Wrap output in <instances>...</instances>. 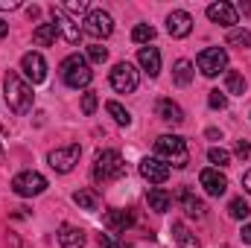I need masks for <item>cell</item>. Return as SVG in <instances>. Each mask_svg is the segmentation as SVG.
<instances>
[{
  "mask_svg": "<svg viewBox=\"0 0 251 248\" xmlns=\"http://www.w3.org/2000/svg\"><path fill=\"white\" fill-rule=\"evenodd\" d=\"M225 91L234 94V97H243L246 94V79H243L240 70H228L225 73Z\"/></svg>",
  "mask_w": 251,
  "mask_h": 248,
  "instance_id": "cell-26",
  "label": "cell"
},
{
  "mask_svg": "<svg viewBox=\"0 0 251 248\" xmlns=\"http://www.w3.org/2000/svg\"><path fill=\"white\" fill-rule=\"evenodd\" d=\"M173 240L181 248H201V243L196 240V234L190 231L184 222H173Z\"/></svg>",
  "mask_w": 251,
  "mask_h": 248,
  "instance_id": "cell-22",
  "label": "cell"
},
{
  "mask_svg": "<svg viewBox=\"0 0 251 248\" xmlns=\"http://www.w3.org/2000/svg\"><path fill=\"white\" fill-rule=\"evenodd\" d=\"M102 225H105L111 234H126V231L134 225V216H131L128 210H108V213L102 216Z\"/></svg>",
  "mask_w": 251,
  "mask_h": 248,
  "instance_id": "cell-17",
  "label": "cell"
},
{
  "mask_svg": "<svg viewBox=\"0 0 251 248\" xmlns=\"http://www.w3.org/2000/svg\"><path fill=\"white\" fill-rule=\"evenodd\" d=\"M155 114H158L164 123H170V125H181L184 123V111H181V105L173 102V99H167V97H161V99L155 102Z\"/></svg>",
  "mask_w": 251,
  "mask_h": 248,
  "instance_id": "cell-15",
  "label": "cell"
},
{
  "mask_svg": "<svg viewBox=\"0 0 251 248\" xmlns=\"http://www.w3.org/2000/svg\"><path fill=\"white\" fill-rule=\"evenodd\" d=\"M140 175L149 181V184H164L170 178V167L158 158H143L140 161Z\"/></svg>",
  "mask_w": 251,
  "mask_h": 248,
  "instance_id": "cell-13",
  "label": "cell"
},
{
  "mask_svg": "<svg viewBox=\"0 0 251 248\" xmlns=\"http://www.w3.org/2000/svg\"><path fill=\"white\" fill-rule=\"evenodd\" d=\"M228 44H231V47H240V50H249L251 47V32L249 29H231V32H228Z\"/></svg>",
  "mask_w": 251,
  "mask_h": 248,
  "instance_id": "cell-27",
  "label": "cell"
},
{
  "mask_svg": "<svg viewBox=\"0 0 251 248\" xmlns=\"http://www.w3.org/2000/svg\"><path fill=\"white\" fill-rule=\"evenodd\" d=\"M105 111L114 117V123H120V125H128V123H131V114L126 111L120 102H114V99H111V102H105Z\"/></svg>",
  "mask_w": 251,
  "mask_h": 248,
  "instance_id": "cell-28",
  "label": "cell"
},
{
  "mask_svg": "<svg viewBox=\"0 0 251 248\" xmlns=\"http://www.w3.org/2000/svg\"><path fill=\"white\" fill-rule=\"evenodd\" d=\"M97 105H100V99H97V94L94 91H88V94H82V114H94L97 111Z\"/></svg>",
  "mask_w": 251,
  "mask_h": 248,
  "instance_id": "cell-32",
  "label": "cell"
},
{
  "mask_svg": "<svg viewBox=\"0 0 251 248\" xmlns=\"http://www.w3.org/2000/svg\"><path fill=\"white\" fill-rule=\"evenodd\" d=\"M207 105H210L213 111H222V108L228 105V97L219 94V91H210V94H207Z\"/></svg>",
  "mask_w": 251,
  "mask_h": 248,
  "instance_id": "cell-34",
  "label": "cell"
},
{
  "mask_svg": "<svg viewBox=\"0 0 251 248\" xmlns=\"http://www.w3.org/2000/svg\"><path fill=\"white\" fill-rule=\"evenodd\" d=\"M207 161L216 164V170H219V167H228V164H231V155H228L222 146H213V149L207 152Z\"/></svg>",
  "mask_w": 251,
  "mask_h": 248,
  "instance_id": "cell-31",
  "label": "cell"
},
{
  "mask_svg": "<svg viewBox=\"0 0 251 248\" xmlns=\"http://www.w3.org/2000/svg\"><path fill=\"white\" fill-rule=\"evenodd\" d=\"M50 15H53V24H56V29L64 35V41L67 44H79V38H82V29H79V24L64 12L62 6H50Z\"/></svg>",
  "mask_w": 251,
  "mask_h": 248,
  "instance_id": "cell-10",
  "label": "cell"
},
{
  "mask_svg": "<svg viewBox=\"0 0 251 248\" xmlns=\"http://www.w3.org/2000/svg\"><path fill=\"white\" fill-rule=\"evenodd\" d=\"M190 29H193V18H190V12L176 9V12L167 15V32H170L173 38H187Z\"/></svg>",
  "mask_w": 251,
  "mask_h": 248,
  "instance_id": "cell-14",
  "label": "cell"
},
{
  "mask_svg": "<svg viewBox=\"0 0 251 248\" xmlns=\"http://www.w3.org/2000/svg\"><path fill=\"white\" fill-rule=\"evenodd\" d=\"M79 155H82V149H79V143H70V146H59V149H53L50 155H47V164L56 170V173H70L76 164H79Z\"/></svg>",
  "mask_w": 251,
  "mask_h": 248,
  "instance_id": "cell-9",
  "label": "cell"
},
{
  "mask_svg": "<svg viewBox=\"0 0 251 248\" xmlns=\"http://www.w3.org/2000/svg\"><path fill=\"white\" fill-rule=\"evenodd\" d=\"M26 15H29V18H38V15H41V9H38V6H29V9H26Z\"/></svg>",
  "mask_w": 251,
  "mask_h": 248,
  "instance_id": "cell-41",
  "label": "cell"
},
{
  "mask_svg": "<svg viewBox=\"0 0 251 248\" xmlns=\"http://www.w3.org/2000/svg\"><path fill=\"white\" fill-rule=\"evenodd\" d=\"M137 82H140V76H137L134 64H128V62L114 64V70H111V88H114L117 94H131V91H137Z\"/></svg>",
  "mask_w": 251,
  "mask_h": 248,
  "instance_id": "cell-8",
  "label": "cell"
},
{
  "mask_svg": "<svg viewBox=\"0 0 251 248\" xmlns=\"http://www.w3.org/2000/svg\"><path fill=\"white\" fill-rule=\"evenodd\" d=\"M62 9L67 12V15H70V18H73V15H88V12H91L85 0H70V3H64Z\"/></svg>",
  "mask_w": 251,
  "mask_h": 248,
  "instance_id": "cell-33",
  "label": "cell"
},
{
  "mask_svg": "<svg viewBox=\"0 0 251 248\" xmlns=\"http://www.w3.org/2000/svg\"><path fill=\"white\" fill-rule=\"evenodd\" d=\"M137 62H140V67H143L149 76H158V73H161V53H158V47H140Z\"/></svg>",
  "mask_w": 251,
  "mask_h": 248,
  "instance_id": "cell-18",
  "label": "cell"
},
{
  "mask_svg": "<svg viewBox=\"0 0 251 248\" xmlns=\"http://www.w3.org/2000/svg\"><path fill=\"white\" fill-rule=\"evenodd\" d=\"M178 201L184 204V210H187V216H196V219H201L204 216V201H199L196 196H193V190L190 187H181V193H178Z\"/></svg>",
  "mask_w": 251,
  "mask_h": 248,
  "instance_id": "cell-20",
  "label": "cell"
},
{
  "mask_svg": "<svg viewBox=\"0 0 251 248\" xmlns=\"http://www.w3.org/2000/svg\"><path fill=\"white\" fill-rule=\"evenodd\" d=\"M73 201H76L82 210H100V196H97V190H76V193H73Z\"/></svg>",
  "mask_w": 251,
  "mask_h": 248,
  "instance_id": "cell-25",
  "label": "cell"
},
{
  "mask_svg": "<svg viewBox=\"0 0 251 248\" xmlns=\"http://www.w3.org/2000/svg\"><path fill=\"white\" fill-rule=\"evenodd\" d=\"M3 88H6L9 111H15V114H29V111H32V88L21 79L18 70H9V73H6Z\"/></svg>",
  "mask_w": 251,
  "mask_h": 248,
  "instance_id": "cell-2",
  "label": "cell"
},
{
  "mask_svg": "<svg viewBox=\"0 0 251 248\" xmlns=\"http://www.w3.org/2000/svg\"><path fill=\"white\" fill-rule=\"evenodd\" d=\"M146 201H149V207H152L155 213H167L170 204H173V196H170L167 190H161V187H152V190L146 193Z\"/></svg>",
  "mask_w": 251,
  "mask_h": 248,
  "instance_id": "cell-21",
  "label": "cell"
},
{
  "mask_svg": "<svg viewBox=\"0 0 251 248\" xmlns=\"http://www.w3.org/2000/svg\"><path fill=\"white\" fill-rule=\"evenodd\" d=\"M240 237H243V243H249L251 246V222L249 225H243V234H240Z\"/></svg>",
  "mask_w": 251,
  "mask_h": 248,
  "instance_id": "cell-38",
  "label": "cell"
},
{
  "mask_svg": "<svg viewBox=\"0 0 251 248\" xmlns=\"http://www.w3.org/2000/svg\"><path fill=\"white\" fill-rule=\"evenodd\" d=\"M199 184L204 187V193H207V196L219 198V196L228 190V178H225L216 167H207V170H201V173H199Z\"/></svg>",
  "mask_w": 251,
  "mask_h": 248,
  "instance_id": "cell-12",
  "label": "cell"
},
{
  "mask_svg": "<svg viewBox=\"0 0 251 248\" xmlns=\"http://www.w3.org/2000/svg\"><path fill=\"white\" fill-rule=\"evenodd\" d=\"M6 32H9V24H6V21H0V38H3Z\"/></svg>",
  "mask_w": 251,
  "mask_h": 248,
  "instance_id": "cell-42",
  "label": "cell"
},
{
  "mask_svg": "<svg viewBox=\"0 0 251 248\" xmlns=\"http://www.w3.org/2000/svg\"><path fill=\"white\" fill-rule=\"evenodd\" d=\"M155 158L164 161L167 167L173 164L176 170H184L190 164V149H187V143H184V137H178V134H161L155 140Z\"/></svg>",
  "mask_w": 251,
  "mask_h": 248,
  "instance_id": "cell-1",
  "label": "cell"
},
{
  "mask_svg": "<svg viewBox=\"0 0 251 248\" xmlns=\"http://www.w3.org/2000/svg\"><path fill=\"white\" fill-rule=\"evenodd\" d=\"M173 82L178 85V88H187L190 82H193V64L187 59H178L176 67H173Z\"/></svg>",
  "mask_w": 251,
  "mask_h": 248,
  "instance_id": "cell-24",
  "label": "cell"
},
{
  "mask_svg": "<svg viewBox=\"0 0 251 248\" xmlns=\"http://www.w3.org/2000/svg\"><path fill=\"white\" fill-rule=\"evenodd\" d=\"M56 38H59L56 24H41V26H35V32H32V41H35L38 47H50Z\"/></svg>",
  "mask_w": 251,
  "mask_h": 248,
  "instance_id": "cell-23",
  "label": "cell"
},
{
  "mask_svg": "<svg viewBox=\"0 0 251 248\" xmlns=\"http://www.w3.org/2000/svg\"><path fill=\"white\" fill-rule=\"evenodd\" d=\"M152 38H155V29H152L149 24H137V26L131 29V41H134V44H149Z\"/></svg>",
  "mask_w": 251,
  "mask_h": 248,
  "instance_id": "cell-29",
  "label": "cell"
},
{
  "mask_svg": "<svg viewBox=\"0 0 251 248\" xmlns=\"http://www.w3.org/2000/svg\"><path fill=\"white\" fill-rule=\"evenodd\" d=\"M126 175V164L120 158L117 149H102L94 161V181L100 184H108V181H117Z\"/></svg>",
  "mask_w": 251,
  "mask_h": 248,
  "instance_id": "cell-3",
  "label": "cell"
},
{
  "mask_svg": "<svg viewBox=\"0 0 251 248\" xmlns=\"http://www.w3.org/2000/svg\"><path fill=\"white\" fill-rule=\"evenodd\" d=\"M100 246L102 248H123L117 240H114V234H100Z\"/></svg>",
  "mask_w": 251,
  "mask_h": 248,
  "instance_id": "cell-37",
  "label": "cell"
},
{
  "mask_svg": "<svg viewBox=\"0 0 251 248\" xmlns=\"http://www.w3.org/2000/svg\"><path fill=\"white\" fill-rule=\"evenodd\" d=\"M0 161H3V146H0Z\"/></svg>",
  "mask_w": 251,
  "mask_h": 248,
  "instance_id": "cell-44",
  "label": "cell"
},
{
  "mask_svg": "<svg viewBox=\"0 0 251 248\" xmlns=\"http://www.w3.org/2000/svg\"><path fill=\"white\" fill-rule=\"evenodd\" d=\"M59 73H62V79H64L67 88H85V85H91V79H94L88 59L79 56V53L67 56V59L59 64Z\"/></svg>",
  "mask_w": 251,
  "mask_h": 248,
  "instance_id": "cell-4",
  "label": "cell"
},
{
  "mask_svg": "<svg viewBox=\"0 0 251 248\" xmlns=\"http://www.w3.org/2000/svg\"><path fill=\"white\" fill-rule=\"evenodd\" d=\"M243 187H246V193H251V170L243 175Z\"/></svg>",
  "mask_w": 251,
  "mask_h": 248,
  "instance_id": "cell-40",
  "label": "cell"
},
{
  "mask_svg": "<svg viewBox=\"0 0 251 248\" xmlns=\"http://www.w3.org/2000/svg\"><path fill=\"white\" fill-rule=\"evenodd\" d=\"M234 152H237V158H243V161H246V158L251 155V143H249V140H237Z\"/></svg>",
  "mask_w": 251,
  "mask_h": 248,
  "instance_id": "cell-36",
  "label": "cell"
},
{
  "mask_svg": "<svg viewBox=\"0 0 251 248\" xmlns=\"http://www.w3.org/2000/svg\"><path fill=\"white\" fill-rule=\"evenodd\" d=\"M12 190H15L18 196H24V198H29V196H41V193L47 190V178H44L41 173L26 170V173H18V175L12 178Z\"/></svg>",
  "mask_w": 251,
  "mask_h": 248,
  "instance_id": "cell-7",
  "label": "cell"
},
{
  "mask_svg": "<svg viewBox=\"0 0 251 248\" xmlns=\"http://www.w3.org/2000/svg\"><path fill=\"white\" fill-rule=\"evenodd\" d=\"M88 59L97 62V64H102L105 59H108V50H105L102 44H91V47H88Z\"/></svg>",
  "mask_w": 251,
  "mask_h": 248,
  "instance_id": "cell-35",
  "label": "cell"
},
{
  "mask_svg": "<svg viewBox=\"0 0 251 248\" xmlns=\"http://www.w3.org/2000/svg\"><path fill=\"white\" fill-rule=\"evenodd\" d=\"M196 67L204 73V76H219L225 67H228V53L222 47H207L196 56Z\"/></svg>",
  "mask_w": 251,
  "mask_h": 248,
  "instance_id": "cell-5",
  "label": "cell"
},
{
  "mask_svg": "<svg viewBox=\"0 0 251 248\" xmlns=\"http://www.w3.org/2000/svg\"><path fill=\"white\" fill-rule=\"evenodd\" d=\"M21 3L18 0H0V9H18Z\"/></svg>",
  "mask_w": 251,
  "mask_h": 248,
  "instance_id": "cell-39",
  "label": "cell"
},
{
  "mask_svg": "<svg viewBox=\"0 0 251 248\" xmlns=\"http://www.w3.org/2000/svg\"><path fill=\"white\" fill-rule=\"evenodd\" d=\"M21 70H24V76H26L32 85H41V82L47 79V62H44L41 53H24Z\"/></svg>",
  "mask_w": 251,
  "mask_h": 248,
  "instance_id": "cell-11",
  "label": "cell"
},
{
  "mask_svg": "<svg viewBox=\"0 0 251 248\" xmlns=\"http://www.w3.org/2000/svg\"><path fill=\"white\" fill-rule=\"evenodd\" d=\"M240 9H243L246 15H251V3H246V6H240Z\"/></svg>",
  "mask_w": 251,
  "mask_h": 248,
  "instance_id": "cell-43",
  "label": "cell"
},
{
  "mask_svg": "<svg viewBox=\"0 0 251 248\" xmlns=\"http://www.w3.org/2000/svg\"><path fill=\"white\" fill-rule=\"evenodd\" d=\"M59 243H62V248H82L85 246V231H79L76 225H62L59 228Z\"/></svg>",
  "mask_w": 251,
  "mask_h": 248,
  "instance_id": "cell-19",
  "label": "cell"
},
{
  "mask_svg": "<svg viewBox=\"0 0 251 248\" xmlns=\"http://www.w3.org/2000/svg\"><path fill=\"white\" fill-rule=\"evenodd\" d=\"M207 18H210L213 24H222V26H231V29H234V24H237V9H234L231 3L219 0V3H210V6H207Z\"/></svg>",
  "mask_w": 251,
  "mask_h": 248,
  "instance_id": "cell-16",
  "label": "cell"
},
{
  "mask_svg": "<svg viewBox=\"0 0 251 248\" xmlns=\"http://www.w3.org/2000/svg\"><path fill=\"white\" fill-rule=\"evenodd\" d=\"M228 213H231V219H246L251 213V207H249L246 198H234V201L228 204Z\"/></svg>",
  "mask_w": 251,
  "mask_h": 248,
  "instance_id": "cell-30",
  "label": "cell"
},
{
  "mask_svg": "<svg viewBox=\"0 0 251 248\" xmlns=\"http://www.w3.org/2000/svg\"><path fill=\"white\" fill-rule=\"evenodd\" d=\"M91 38H108L111 32H114V21H111V15L105 12V9H91L88 15H85V26H82Z\"/></svg>",
  "mask_w": 251,
  "mask_h": 248,
  "instance_id": "cell-6",
  "label": "cell"
}]
</instances>
